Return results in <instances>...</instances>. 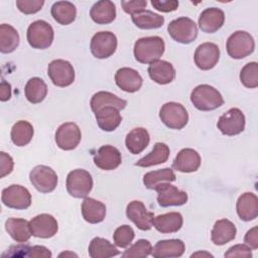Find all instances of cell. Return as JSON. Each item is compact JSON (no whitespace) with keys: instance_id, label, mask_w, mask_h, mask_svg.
<instances>
[{"instance_id":"1","label":"cell","mask_w":258,"mask_h":258,"mask_svg":"<svg viewBox=\"0 0 258 258\" xmlns=\"http://www.w3.org/2000/svg\"><path fill=\"white\" fill-rule=\"evenodd\" d=\"M165 48L164 41L159 36H147L136 40L134 44L135 59L141 63H152L160 58Z\"/></svg>"},{"instance_id":"2","label":"cell","mask_w":258,"mask_h":258,"mask_svg":"<svg viewBox=\"0 0 258 258\" xmlns=\"http://www.w3.org/2000/svg\"><path fill=\"white\" fill-rule=\"evenodd\" d=\"M190 102L200 111H213L224 104V99L217 89L203 84L192 90Z\"/></svg>"},{"instance_id":"3","label":"cell","mask_w":258,"mask_h":258,"mask_svg":"<svg viewBox=\"0 0 258 258\" xmlns=\"http://www.w3.org/2000/svg\"><path fill=\"white\" fill-rule=\"evenodd\" d=\"M226 48L228 54L232 58L241 59L254 51L255 41L250 33L238 30L229 36Z\"/></svg>"},{"instance_id":"4","label":"cell","mask_w":258,"mask_h":258,"mask_svg":"<svg viewBox=\"0 0 258 258\" xmlns=\"http://www.w3.org/2000/svg\"><path fill=\"white\" fill-rule=\"evenodd\" d=\"M54 32L49 23L44 20L33 21L27 28V41L32 48L45 49L53 41Z\"/></svg>"},{"instance_id":"5","label":"cell","mask_w":258,"mask_h":258,"mask_svg":"<svg viewBox=\"0 0 258 258\" xmlns=\"http://www.w3.org/2000/svg\"><path fill=\"white\" fill-rule=\"evenodd\" d=\"M68 192L77 199L86 198L93 188V178L85 169H74L67 176Z\"/></svg>"},{"instance_id":"6","label":"cell","mask_w":258,"mask_h":258,"mask_svg":"<svg viewBox=\"0 0 258 258\" xmlns=\"http://www.w3.org/2000/svg\"><path fill=\"white\" fill-rule=\"evenodd\" d=\"M167 31L173 40L183 44L192 42L198 36V26L188 17H178L170 21Z\"/></svg>"},{"instance_id":"7","label":"cell","mask_w":258,"mask_h":258,"mask_svg":"<svg viewBox=\"0 0 258 258\" xmlns=\"http://www.w3.org/2000/svg\"><path fill=\"white\" fill-rule=\"evenodd\" d=\"M159 118L166 127L180 130L187 124L188 114L181 104L168 102L161 107L159 111Z\"/></svg>"},{"instance_id":"8","label":"cell","mask_w":258,"mask_h":258,"mask_svg":"<svg viewBox=\"0 0 258 258\" xmlns=\"http://www.w3.org/2000/svg\"><path fill=\"white\" fill-rule=\"evenodd\" d=\"M117 37L111 31H100L91 39L90 49L92 54L100 59L108 58L117 49Z\"/></svg>"},{"instance_id":"9","label":"cell","mask_w":258,"mask_h":258,"mask_svg":"<svg viewBox=\"0 0 258 258\" xmlns=\"http://www.w3.org/2000/svg\"><path fill=\"white\" fill-rule=\"evenodd\" d=\"M32 185L42 194L51 192L57 185V175L55 171L46 165H37L29 173Z\"/></svg>"},{"instance_id":"10","label":"cell","mask_w":258,"mask_h":258,"mask_svg":"<svg viewBox=\"0 0 258 258\" xmlns=\"http://www.w3.org/2000/svg\"><path fill=\"white\" fill-rule=\"evenodd\" d=\"M1 201L10 209L25 210L31 205V195L26 187L19 184H11L2 190Z\"/></svg>"},{"instance_id":"11","label":"cell","mask_w":258,"mask_h":258,"mask_svg":"<svg viewBox=\"0 0 258 258\" xmlns=\"http://www.w3.org/2000/svg\"><path fill=\"white\" fill-rule=\"evenodd\" d=\"M47 75L52 84L60 88L68 87L75 81L74 67L64 59H54L50 61L47 68Z\"/></svg>"},{"instance_id":"12","label":"cell","mask_w":258,"mask_h":258,"mask_svg":"<svg viewBox=\"0 0 258 258\" xmlns=\"http://www.w3.org/2000/svg\"><path fill=\"white\" fill-rule=\"evenodd\" d=\"M245 116L238 108H231L224 113L218 121V129L227 136L238 135L245 129Z\"/></svg>"},{"instance_id":"13","label":"cell","mask_w":258,"mask_h":258,"mask_svg":"<svg viewBox=\"0 0 258 258\" xmlns=\"http://www.w3.org/2000/svg\"><path fill=\"white\" fill-rule=\"evenodd\" d=\"M82 138L81 129L74 122L61 124L55 132V143L62 150L75 149Z\"/></svg>"},{"instance_id":"14","label":"cell","mask_w":258,"mask_h":258,"mask_svg":"<svg viewBox=\"0 0 258 258\" xmlns=\"http://www.w3.org/2000/svg\"><path fill=\"white\" fill-rule=\"evenodd\" d=\"M154 190L157 191L158 205L163 208L182 206L187 202V194L184 190L178 189L169 182H162L158 184Z\"/></svg>"},{"instance_id":"15","label":"cell","mask_w":258,"mask_h":258,"mask_svg":"<svg viewBox=\"0 0 258 258\" xmlns=\"http://www.w3.org/2000/svg\"><path fill=\"white\" fill-rule=\"evenodd\" d=\"M126 216L142 231L150 230L153 226L154 214L147 211L144 204L140 201H132L127 205Z\"/></svg>"},{"instance_id":"16","label":"cell","mask_w":258,"mask_h":258,"mask_svg":"<svg viewBox=\"0 0 258 258\" xmlns=\"http://www.w3.org/2000/svg\"><path fill=\"white\" fill-rule=\"evenodd\" d=\"M194 58L195 63L200 70L209 71L218 63L220 48L216 43L204 42L196 48Z\"/></svg>"},{"instance_id":"17","label":"cell","mask_w":258,"mask_h":258,"mask_svg":"<svg viewBox=\"0 0 258 258\" xmlns=\"http://www.w3.org/2000/svg\"><path fill=\"white\" fill-rule=\"evenodd\" d=\"M29 225L32 236L37 238H51L58 230L57 221L53 216L48 214H40L35 216L29 221Z\"/></svg>"},{"instance_id":"18","label":"cell","mask_w":258,"mask_h":258,"mask_svg":"<svg viewBox=\"0 0 258 258\" xmlns=\"http://www.w3.org/2000/svg\"><path fill=\"white\" fill-rule=\"evenodd\" d=\"M122 162L120 151L112 145H104L98 149L94 155V163L100 169L113 170Z\"/></svg>"},{"instance_id":"19","label":"cell","mask_w":258,"mask_h":258,"mask_svg":"<svg viewBox=\"0 0 258 258\" xmlns=\"http://www.w3.org/2000/svg\"><path fill=\"white\" fill-rule=\"evenodd\" d=\"M116 85L124 92H137L143 83L140 74L131 68H121L115 74Z\"/></svg>"},{"instance_id":"20","label":"cell","mask_w":258,"mask_h":258,"mask_svg":"<svg viewBox=\"0 0 258 258\" xmlns=\"http://www.w3.org/2000/svg\"><path fill=\"white\" fill-rule=\"evenodd\" d=\"M225 22V13L222 9L211 7L205 9L199 17V26L206 33L218 31Z\"/></svg>"},{"instance_id":"21","label":"cell","mask_w":258,"mask_h":258,"mask_svg":"<svg viewBox=\"0 0 258 258\" xmlns=\"http://www.w3.org/2000/svg\"><path fill=\"white\" fill-rule=\"evenodd\" d=\"M201 165V156L192 148H183L181 149L174 161H173V167L180 172H195L199 169Z\"/></svg>"},{"instance_id":"22","label":"cell","mask_w":258,"mask_h":258,"mask_svg":"<svg viewBox=\"0 0 258 258\" xmlns=\"http://www.w3.org/2000/svg\"><path fill=\"white\" fill-rule=\"evenodd\" d=\"M236 210L242 221L249 222L258 216V198L253 192L242 194L236 204Z\"/></svg>"},{"instance_id":"23","label":"cell","mask_w":258,"mask_h":258,"mask_svg":"<svg viewBox=\"0 0 258 258\" xmlns=\"http://www.w3.org/2000/svg\"><path fill=\"white\" fill-rule=\"evenodd\" d=\"M184 243L179 239L160 240L152 248L151 255L155 258L180 257L184 253Z\"/></svg>"},{"instance_id":"24","label":"cell","mask_w":258,"mask_h":258,"mask_svg":"<svg viewBox=\"0 0 258 258\" xmlns=\"http://www.w3.org/2000/svg\"><path fill=\"white\" fill-rule=\"evenodd\" d=\"M147 72L150 79L159 85H167L175 78V70L173 66L166 60L158 59L150 63Z\"/></svg>"},{"instance_id":"25","label":"cell","mask_w":258,"mask_h":258,"mask_svg":"<svg viewBox=\"0 0 258 258\" xmlns=\"http://www.w3.org/2000/svg\"><path fill=\"white\" fill-rule=\"evenodd\" d=\"M236 233L237 229L234 223L228 219H222L215 223L211 232V239L215 245L222 246L234 240Z\"/></svg>"},{"instance_id":"26","label":"cell","mask_w":258,"mask_h":258,"mask_svg":"<svg viewBox=\"0 0 258 258\" xmlns=\"http://www.w3.org/2000/svg\"><path fill=\"white\" fill-rule=\"evenodd\" d=\"M90 16L97 24H109L116 18V6L110 0L98 1L92 6Z\"/></svg>"},{"instance_id":"27","label":"cell","mask_w":258,"mask_h":258,"mask_svg":"<svg viewBox=\"0 0 258 258\" xmlns=\"http://www.w3.org/2000/svg\"><path fill=\"white\" fill-rule=\"evenodd\" d=\"M183 224V219L180 213L178 212H170L166 214L159 215L154 217L153 219V226L154 228L162 233V234H169L175 233L180 230Z\"/></svg>"},{"instance_id":"28","label":"cell","mask_w":258,"mask_h":258,"mask_svg":"<svg viewBox=\"0 0 258 258\" xmlns=\"http://www.w3.org/2000/svg\"><path fill=\"white\" fill-rule=\"evenodd\" d=\"M90 105H91V109L94 113L98 112L100 109H102L104 107H114L120 111L126 107L127 101L119 98L118 96H116L110 92L100 91L93 95V97L90 101Z\"/></svg>"},{"instance_id":"29","label":"cell","mask_w":258,"mask_h":258,"mask_svg":"<svg viewBox=\"0 0 258 258\" xmlns=\"http://www.w3.org/2000/svg\"><path fill=\"white\" fill-rule=\"evenodd\" d=\"M5 229L10 237L18 243L27 242L32 235L29 222L25 219L9 218L5 222Z\"/></svg>"},{"instance_id":"30","label":"cell","mask_w":258,"mask_h":258,"mask_svg":"<svg viewBox=\"0 0 258 258\" xmlns=\"http://www.w3.org/2000/svg\"><path fill=\"white\" fill-rule=\"evenodd\" d=\"M82 215L90 224L101 223L106 216V206L95 199L86 198L82 203Z\"/></svg>"},{"instance_id":"31","label":"cell","mask_w":258,"mask_h":258,"mask_svg":"<svg viewBox=\"0 0 258 258\" xmlns=\"http://www.w3.org/2000/svg\"><path fill=\"white\" fill-rule=\"evenodd\" d=\"M150 136L145 128L137 127L132 129L125 138V145L132 154L141 153L149 144Z\"/></svg>"},{"instance_id":"32","label":"cell","mask_w":258,"mask_h":258,"mask_svg":"<svg viewBox=\"0 0 258 258\" xmlns=\"http://www.w3.org/2000/svg\"><path fill=\"white\" fill-rule=\"evenodd\" d=\"M95 117L98 123V126L106 131H114L122 121L121 114L119 110L114 107H104L95 113Z\"/></svg>"},{"instance_id":"33","label":"cell","mask_w":258,"mask_h":258,"mask_svg":"<svg viewBox=\"0 0 258 258\" xmlns=\"http://www.w3.org/2000/svg\"><path fill=\"white\" fill-rule=\"evenodd\" d=\"M50 13L57 23L69 25L76 19L77 8L70 1H57L51 6Z\"/></svg>"},{"instance_id":"34","label":"cell","mask_w":258,"mask_h":258,"mask_svg":"<svg viewBox=\"0 0 258 258\" xmlns=\"http://www.w3.org/2000/svg\"><path fill=\"white\" fill-rule=\"evenodd\" d=\"M169 157V147L162 142L154 144L153 149L144 157L140 158L135 165L140 167H149L157 164L164 163Z\"/></svg>"},{"instance_id":"35","label":"cell","mask_w":258,"mask_h":258,"mask_svg":"<svg viewBox=\"0 0 258 258\" xmlns=\"http://www.w3.org/2000/svg\"><path fill=\"white\" fill-rule=\"evenodd\" d=\"M133 23L140 29H156L163 25L164 17L150 10H142L131 15Z\"/></svg>"},{"instance_id":"36","label":"cell","mask_w":258,"mask_h":258,"mask_svg":"<svg viewBox=\"0 0 258 258\" xmlns=\"http://www.w3.org/2000/svg\"><path fill=\"white\" fill-rule=\"evenodd\" d=\"M25 97L28 102L38 104L44 100L47 95V86L40 78L34 77L28 80L24 88Z\"/></svg>"},{"instance_id":"37","label":"cell","mask_w":258,"mask_h":258,"mask_svg":"<svg viewBox=\"0 0 258 258\" xmlns=\"http://www.w3.org/2000/svg\"><path fill=\"white\" fill-rule=\"evenodd\" d=\"M88 251L92 258H109L120 253L113 244L101 237H96L91 241Z\"/></svg>"},{"instance_id":"38","label":"cell","mask_w":258,"mask_h":258,"mask_svg":"<svg viewBox=\"0 0 258 258\" xmlns=\"http://www.w3.org/2000/svg\"><path fill=\"white\" fill-rule=\"evenodd\" d=\"M19 44V34L17 30L9 24L0 25V51L10 53L14 51Z\"/></svg>"},{"instance_id":"39","label":"cell","mask_w":258,"mask_h":258,"mask_svg":"<svg viewBox=\"0 0 258 258\" xmlns=\"http://www.w3.org/2000/svg\"><path fill=\"white\" fill-rule=\"evenodd\" d=\"M33 132V127L28 121H17L11 129V140L16 146H25L31 141Z\"/></svg>"},{"instance_id":"40","label":"cell","mask_w":258,"mask_h":258,"mask_svg":"<svg viewBox=\"0 0 258 258\" xmlns=\"http://www.w3.org/2000/svg\"><path fill=\"white\" fill-rule=\"evenodd\" d=\"M176 178L173 170L169 167H165L158 170L149 171L143 176V183L148 189H155V187L162 182H171Z\"/></svg>"},{"instance_id":"41","label":"cell","mask_w":258,"mask_h":258,"mask_svg":"<svg viewBox=\"0 0 258 258\" xmlns=\"http://www.w3.org/2000/svg\"><path fill=\"white\" fill-rule=\"evenodd\" d=\"M241 83L249 89L258 87V63L251 61L245 64L240 72Z\"/></svg>"},{"instance_id":"42","label":"cell","mask_w":258,"mask_h":258,"mask_svg":"<svg viewBox=\"0 0 258 258\" xmlns=\"http://www.w3.org/2000/svg\"><path fill=\"white\" fill-rule=\"evenodd\" d=\"M152 252V245L148 240L140 239L132 246H130L123 254L124 258H132V257H147Z\"/></svg>"},{"instance_id":"43","label":"cell","mask_w":258,"mask_h":258,"mask_svg":"<svg viewBox=\"0 0 258 258\" xmlns=\"http://www.w3.org/2000/svg\"><path fill=\"white\" fill-rule=\"evenodd\" d=\"M135 237L133 229L129 225H123L118 227L113 235L114 243L120 248L128 247Z\"/></svg>"},{"instance_id":"44","label":"cell","mask_w":258,"mask_h":258,"mask_svg":"<svg viewBox=\"0 0 258 258\" xmlns=\"http://www.w3.org/2000/svg\"><path fill=\"white\" fill-rule=\"evenodd\" d=\"M44 5L43 0H16L18 10L24 14H34Z\"/></svg>"},{"instance_id":"45","label":"cell","mask_w":258,"mask_h":258,"mask_svg":"<svg viewBox=\"0 0 258 258\" xmlns=\"http://www.w3.org/2000/svg\"><path fill=\"white\" fill-rule=\"evenodd\" d=\"M225 257H242L249 258L252 257L251 248L246 244H237L228 249L225 253Z\"/></svg>"},{"instance_id":"46","label":"cell","mask_w":258,"mask_h":258,"mask_svg":"<svg viewBox=\"0 0 258 258\" xmlns=\"http://www.w3.org/2000/svg\"><path fill=\"white\" fill-rule=\"evenodd\" d=\"M121 5L123 10L130 14H136L142 10L145 9L146 5H147V1L145 0H132V1H121Z\"/></svg>"},{"instance_id":"47","label":"cell","mask_w":258,"mask_h":258,"mask_svg":"<svg viewBox=\"0 0 258 258\" xmlns=\"http://www.w3.org/2000/svg\"><path fill=\"white\" fill-rule=\"evenodd\" d=\"M13 159L12 157L7 154L4 151L0 152V177H4L6 175H8L9 173H11V171L13 170Z\"/></svg>"},{"instance_id":"48","label":"cell","mask_w":258,"mask_h":258,"mask_svg":"<svg viewBox=\"0 0 258 258\" xmlns=\"http://www.w3.org/2000/svg\"><path fill=\"white\" fill-rule=\"evenodd\" d=\"M178 1L176 0H151V5L158 11L171 12L177 9Z\"/></svg>"},{"instance_id":"49","label":"cell","mask_w":258,"mask_h":258,"mask_svg":"<svg viewBox=\"0 0 258 258\" xmlns=\"http://www.w3.org/2000/svg\"><path fill=\"white\" fill-rule=\"evenodd\" d=\"M30 246L29 245H17V246H11L8 250H7V253H4L2 254L3 255H8V256H11V257H28V254H29V250H30Z\"/></svg>"},{"instance_id":"50","label":"cell","mask_w":258,"mask_h":258,"mask_svg":"<svg viewBox=\"0 0 258 258\" xmlns=\"http://www.w3.org/2000/svg\"><path fill=\"white\" fill-rule=\"evenodd\" d=\"M244 242L251 249L255 250L258 248V228L257 227H253L246 233L244 237Z\"/></svg>"},{"instance_id":"51","label":"cell","mask_w":258,"mask_h":258,"mask_svg":"<svg viewBox=\"0 0 258 258\" xmlns=\"http://www.w3.org/2000/svg\"><path fill=\"white\" fill-rule=\"evenodd\" d=\"M28 257H40V258H50L51 257V252L44 246L36 245L32 246L29 250Z\"/></svg>"},{"instance_id":"52","label":"cell","mask_w":258,"mask_h":258,"mask_svg":"<svg viewBox=\"0 0 258 258\" xmlns=\"http://www.w3.org/2000/svg\"><path fill=\"white\" fill-rule=\"evenodd\" d=\"M11 98V86L5 80L1 81L0 85V100L2 102L8 101Z\"/></svg>"},{"instance_id":"53","label":"cell","mask_w":258,"mask_h":258,"mask_svg":"<svg viewBox=\"0 0 258 258\" xmlns=\"http://www.w3.org/2000/svg\"><path fill=\"white\" fill-rule=\"evenodd\" d=\"M199 255H202V256L206 255V256H210V257H213V255H212V254H210V253H202V252H199V253L192 254V255H191V257H194V256H199Z\"/></svg>"},{"instance_id":"54","label":"cell","mask_w":258,"mask_h":258,"mask_svg":"<svg viewBox=\"0 0 258 258\" xmlns=\"http://www.w3.org/2000/svg\"><path fill=\"white\" fill-rule=\"evenodd\" d=\"M67 255H71V256H76V257H77V254H74V253H69V252H63V253L59 254V257H61V256H67Z\"/></svg>"}]
</instances>
